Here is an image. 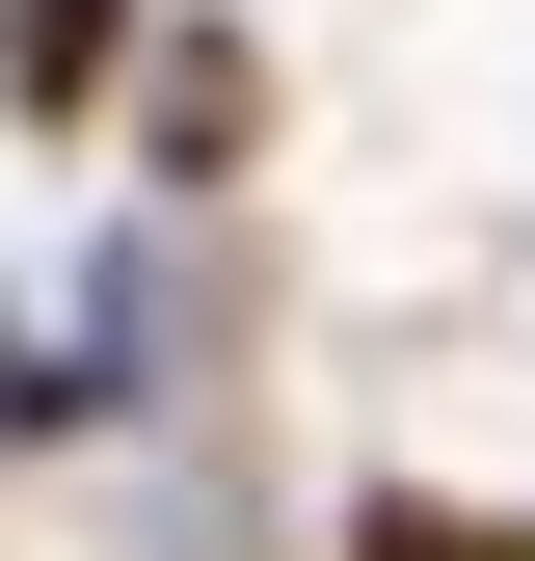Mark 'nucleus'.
<instances>
[{"label":"nucleus","instance_id":"nucleus-1","mask_svg":"<svg viewBox=\"0 0 535 561\" xmlns=\"http://www.w3.org/2000/svg\"><path fill=\"white\" fill-rule=\"evenodd\" d=\"M349 561H535V535H482V508H375Z\"/></svg>","mask_w":535,"mask_h":561}]
</instances>
